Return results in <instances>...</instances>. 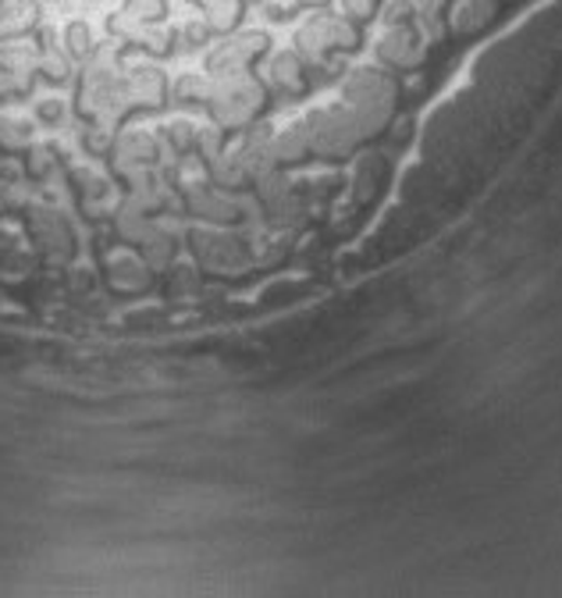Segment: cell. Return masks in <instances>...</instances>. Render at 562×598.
<instances>
[{
    "mask_svg": "<svg viewBox=\"0 0 562 598\" xmlns=\"http://www.w3.org/2000/svg\"><path fill=\"white\" fill-rule=\"evenodd\" d=\"M339 104L353 114L363 139H374L392 122L399 104V82L385 68H353L339 86Z\"/></svg>",
    "mask_w": 562,
    "mask_h": 598,
    "instance_id": "6da1fadb",
    "label": "cell"
},
{
    "mask_svg": "<svg viewBox=\"0 0 562 598\" xmlns=\"http://www.w3.org/2000/svg\"><path fill=\"white\" fill-rule=\"evenodd\" d=\"M303 129H306V143H310V154L324 157V161L349 157L353 150L363 143V136H360V129H356L353 114L342 104L314 111L310 118L303 122Z\"/></svg>",
    "mask_w": 562,
    "mask_h": 598,
    "instance_id": "7a4b0ae2",
    "label": "cell"
},
{
    "mask_svg": "<svg viewBox=\"0 0 562 598\" xmlns=\"http://www.w3.org/2000/svg\"><path fill=\"white\" fill-rule=\"evenodd\" d=\"M356 43H360L356 22L346 15H328V11L310 15V22L296 33V54L303 61H314V65H324L335 50H353Z\"/></svg>",
    "mask_w": 562,
    "mask_h": 598,
    "instance_id": "3957f363",
    "label": "cell"
},
{
    "mask_svg": "<svg viewBox=\"0 0 562 598\" xmlns=\"http://www.w3.org/2000/svg\"><path fill=\"white\" fill-rule=\"evenodd\" d=\"M374 58H378L381 68L410 72L427 58V40L420 36L413 22L410 25H385L381 40L374 43Z\"/></svg>",
    "mask_w": 562,
    "mask_h": 598,
    "instance_id": "277c9868",
    "label": "cell"
},
{
    "mask_svg": "<svg viewBox=\"0 0 562 598\" xmlns=\"http://www.w3.org/2000/svg\"><path fill=\"white\" fill-rule=\"evenodd\" d=\"M260 107H264V89L253 86L250 79L225 82L214 97V114H217V122H225V125H242Z\"/></svg>",
    "mask_w": 562,
    "mask_h": 598,
    "instance_id": "5b68a950",
    "label": "cell"
},
{
    "mask_svg": "<svg viewBox=\"0 0 562 598\" xmlns=\"http://www.w3.org/2000/svg\"><path fill=\"white\" fill-rule=\"evenodd\" d=\"M498 15V0H452L449 15H445V25L456 36H474L484 33Z\"/></svg>",
    "mask_w": 562,
    "mask_h": 598,
    "instance_id": "8992f818",
    "label": "cell"
},
{
    "mask_svg": "<svg viewBox=\"0 0 562 598\" xmlns=\"http://www.w3.org/2000/svg\"><path fill=\"white\" fill-rule=\"evenodd\" d=\"M271 150L278 164H296L303 157H310V143H306V129L303 122L285 125L281 132H271Z\"/></svg>",
    "mask_w": 562,
    "mask_h": 598,
    "instance_id": "52a82bcc",
    "label": "cell"
},
{
    "mask_svg": "<svg viewBox=\"0 0 562 598\" xmlns=\"http://www.w3.org/2000/svg\"><path fill=\"white\" fill-rule=\"evenodd\" d=\"M271 79H274L278 89H285V93H303L306 89L303 58L299 54H278L274 65H271Z\"/></svg>",
    "mask_w": 562,
    "mask_h": 598,
    "instance_id": "ba28073f",
    "label": "cell"
},
{
    "mask_svg": "<svg viewBox=\"0 0 562 598\" xmlns=\"http://www.w3.org/2000/svg\"><path fill=\"white\" fill-rule=\"evenodd\" d=\"M339 4H342V15L353 18L356 25H360V22H370V18L378 15V4H381V0H339Z\"/></svg>",
    "mask_w": 562,
    "mask_h": 598,
    "instance_id": "9c48e42d",
    "label": "cell"
},
{
    "mask_svg": "<svg viewBox=\"0 0 562 598\" xmlns=\"http://www.w3.org/2000/svg\"><path fill=\"white\" fill-rule=\"evenodd\" d=\"M385 25H410L417 18V8L410 4V0H388V8H385Z\"/></svg>",
    "mask_w": 562,
    "mask_h": 598,
    "instance_id": "30bf717a",
    "label": "cell"
},
{
    "mask_svg": "<svg viewBox=\"0 0 562 598\" xmlns=\"http://www.w3.org/2000/svg\"><path fill=\"white\" fill-rule=\"evenodd\" d=\"M410 4L417 8V15H431V11H442L445 0H410Z\"/></svg>",
    "mask_w": 562,
    "mask_h": 598,
    "instance_id": "8fae6325",
    "label": "cell"
},
{
    "mask_svg": "<svg viewBox=\"0 0 562 598\" xmlns=\"http://www.w3.org/2000/svg\"><path fill=\"white\" fill-rule=\"evenodd\" d=\"M303 4H306V8H324L328 0H303Z\"/></svg>",
    "mask_w": 562,
    "mask_h": 598,
    "instance_id": "7c38bea8",
    "label": "cell"
}]
</instances>
